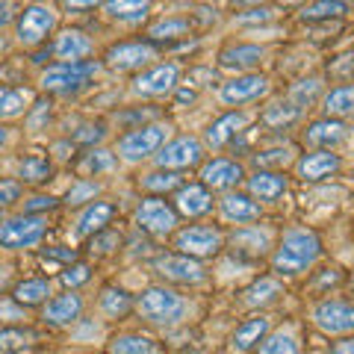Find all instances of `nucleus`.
Wrapping results in <instances>:
<instances>
[{
	"label": "nucleus",
	"instance_id": "7ed1b4c3",
	"mask_svg": "<svg viewBox=\"0 0 354 354\" xmlns=\"http://www.w3.org/2000/svg\"><path fill=\"white\" fill-rule=\"evenodd\" d=\"M169 136H171V124H165V121H151V124L130 127L115 142V157L124 162H142L148 157H157L160 148L169 142Z\"/></svg>",
	"mask_w": 354,
	"mask_h": 354
},
{
	"label": "nucleus",
	"instance_id": "f257e3e1",
	"mask_svg": "<svg viewBox=\"0 0 354 354\" xmlns=\"http://www.w3.org/2000/svg\"><path fill=\"white\" fill-rule=\"evenodd\" d=\"M322 239L310 227H286L281 234V242L272 251V272L278 278H295L322 257Z\"/></svg>",
	"mask_w": 354,
	"mask_h": 354
},
{
	"label": "nucleus",
	"instance_id": "c03bdc74",
	"mask_svg": "<svg viewBox=\"0 0 354 354\" xmlns=\"http://www.w3.org/2000/svg\"><path fill=\"white\" fill-rule=\"evenodd\" d=\"M348 3H339V0H322V3H310L301 9V21H325V18H339L348 12Z\"/></svg>",
	"mask_w": 354,
	"mask_h": 354
},
{
	"label": "nucleus",
	"instance_id": "393cba45",
	"mask_svg": "<svg viewBox=\"0 0 354 354\" xmlns=\"http://www.w3.org/2000/svg\"><path fill=\"white\" fill-rule=\"evenodd\" d=\"M266 57V48L260 44H248V41H239V44H230L218 53V65L221 68H234L242 74H251V68H257Z\"/></svg>",
	"mask_w": 354,
	"mask_h": 354
},
{
	"label": "nucleus",
	"instance_id": "e433bc0d",
	"mask_svg": "<svg viewBox=\"0 0 354 354\" xmlns=\"http://www.w3.org/2000/svg\"><path fill=\"white\" fill-rule=\"evenodd\" d=\"M30 101H32L30 88L0 86V118H18L21 113L30 109Z\"/></svg>",
	"mask_w": 354,
	"mask_h": 354
},
{
	"label": "nucleus",
	"instance_id": "1a4fd4ad",
	"mask_svg": "<svg viewBox=\"0 0 354 354\" xmlns=\"http://www.w3.org/2000/svg\"><path fill=\"white\" fill-rule=\"evenodd\" d=\"M57 30V12L53 6L44 3H30L21 9L18 24H15V39L24 48H39V44L48 41V36Z\"/></svg>",
	"mask_w": 354,
	"mask_h": 354
},
{
	"label": "nucleus",
	"instance_id": "052dcab7",
	"mask_svg": "<svg viewBox=\"0 0 354 354\" xmlns=\"http://www.w3.org/2000/svg\"><path fill=\"white\" fill-rule=\"evenodd\" d=\"M0 221H3V216H0Z\"/></svg>",
	"mask_w": 354,
	"mask_h": 354
},
{
	"label": "nucleus",
	"instance_id": "7c9ffc66",
	"mask_svg": "<svg viewBox=\"0 0 354 354\" xmlns=\"http://www.w3.org/2000/svg\"><path fill=\"white\" fill-rule=\"evenodd\" d=\"M283 295V286L272 278V274H263L260 281H254L245 292H242V304L245 307H266L272 301H278Z\"/></svg>",
	"mask_w": 354,
	"mask_h": 354
},
{
	"label": "nucleus",
	"instance_id": "423d86ee",
	"mask_svg": "<svg viewBox=\"0 0 354 354\" xmlns=\"http://www.w3.org/2000/svg\"><path fill=\"white\" fill-rule=\"evenodd\" d=\"M225 234L213 225H186L177 227L171 236V248L174 254H183V257L192 260H204V257H216V254L225 248Z\"/></svg>",
	"mask_w": 354,
	"mask_h": 354
},
{
	"label": "nucleus",
	"instance_id": "4d7b16f0",
	"mask_svg": "<svg viewBox=\"0 0 354 354\" xmlns=\"http://www.w3.org/2000/svg\"><path fill=\"white\" fill-rule=\"evenodd\" d=\"M12 18H15V6L12 3H0V30H3Z\"/></svg>",
	"mask_w": 354,
	"mask_h": 354
},
{
	"label": "nucleus",
	"instance_id": "58836bf2",
	"mask_svg": "<svg viewBox=\"0 0 354 354\" xmlns=\"http://www.w3.org/2000/svg\"><path fill=\"white\" fill-rule=\"evenodd\" d=\"M39 339V334L32 328H21V325H9L0 328V354H15L30 348Z\"/></svg>",
	"mask_w": 354,
	"mask_h": 354
},
{
	"label": "nucleus",
	"instance_id": "4c0bfd02",
	"mask_svg": "<svg viewBox=\"0 0 354 354\" xmlns=\"http://www.w3.org/2000/svg\"><path fill=\"white\" fill-rule=\"evenodd\" d=\"M139 186L145 192H151V195H165V192H177L183 186V177H180V171H165V169H157V171H151V174H145V177H139Z\"/></svg>",
	"mask_w": 354,
	"mask_h": 354
},
{
	"label": "nucleus",
	"instance_id": "5701e85b",
	"mask_svg": "<svg viewBox=\"0 0 354 354\" xmlns=\"http://www.w3.org/2000/svg\"><path fill=\"white\" fill-rule=\"evenodd\" d=\"M118 207L113 201H92L80 216H77V225H74V234L80 239H88L95 234H101V230L109 227V221L115 218Z\"/></svg>",
	"mask_w": 354,
	"mask_h": 354
},
{
	"label": "nucleus",
	"instance_id": "4468645a",
	"mask_svg": "<svg viewBox=\"0 0 354 354\" xmlns=\"http://www.w3.org/2000/svg\"><path fill=\"white\" fill-rule=\"evenodd\" d=\"M269 77L266 74H257V71H251V74H236V77H230L227 83H221V104H227V106H242V104H254V101H260V97L269 95Z\"/></svg>",
	"mask_w": 354,
	"mask_h": 354
},
{
	"label": "nucleus",
	"instance_id": "ddd939ff",
	"mask_svg": "<svg viewBox=\"0 0 354 354\" xmlns=\"http://www.w3.org/2000/svg\"><path fill=\"white\" fill-rule=\"evenodd\" d=\"M177 80H180V65L177 62H153L133 77V92L142 97H165L177 88Z\"/></svg>",
	"mask_w": 354,
	"mask_h": 354
},
{
	"label": "nucleus",
	"instance_id": "473e14b6",
	"mask_svg": "<svg viewBox=\"0 0 354 354\" xmlns=\"http://www.w3.org/2000/svg\"><path fill=\"white\" fill-rule=\"evenodd\" d=\"M109 354H160V346L153 337H145V334H118L109 339Z\"/></svg>",
	"mask_w": 354,
	"mask_h": 354
},
{
	"label": "nucleus",
	"instance_id": "a19ab883",
	"mask_svg": "<svg viewBox=\"0 0 354 354\" xmlns=\"http://www.w3.org/2000/svg\"><path fill=\"white\" fill-rule=\"evenodd\" d=\"M298 118H301V109L292 106L290 101H281V104H272V106L263 113V124H266V127L281 130V127H290V124H295Z\"/></svg>",
	"mask_w": 354,
	"mask_h": 354
},
{
	"label": "nucleus",
	"instance_id": "6ab92c4d",
	"mask_svg": "<svg viewBox=\"0 0 354 354\" xmlns=\"http://www.w3.org/2000/svg\"><path fill=\"white\" fill-rule=\"evenodd\" d=\"M48 50L59 62H86V57H92L95 53V44L83 30H71L68 27V30L57 32V39H53V44Z\"/></svg>",
	"mask_w": 354,
	"mask_h": 354
},
{
	"label": "nucleus",
	"instance_id": "c85d7f7f",
	"mask_svg": "<svg viewBox=\"0 0 354 354\" xmlns=\"http://www.w3.org/2000/svg\"><path fill=\"white\" fill-rule=\"evenodd\" d=\"M192 32V21L183 18V15H169V18H160L148 27V41L151 44H160V41H174V39H186Z\"/></svg>",
	"mask_w": 354,
	"mask_h": 354
},
{
	"label": "nucleus",
	"instance_id": "09e8293b",
	"mask_svg": "<svg viewBox=\"0 0 354 354\" xmlns=\"http://www.w3.org/2000/svg\"><path fill=\"white\" fill-rule=\"evenodd\" d=\"M274 18V9L272 6H254V9H245V12H236L234 15V24H266V21Z\"/></svg>",
	"mask_w": 354,
	"mask_h": 354
},
{
	"label": "nucleus",
	"instance_id": "8fccbe9b",
	"mask_svg": "<svg viewBox=\"0 0 354 354\" xmlns=\"http://www.w3.org/2000/svg\"><path fill=\"white\" fill-rule=\"evenodd\" d=\"M106 139V127L104 124H83L80 130L74 133L77 145H97V142Z\"/></svg>",
	"mask_w": 354,
	"mask_h": 354
},
{
	"label": "nucleus",
	"instance_id": "4be33fe9",
	"mask_svg": "<svg viewBox=\"0 0 354 354\" xmlns=\"http://www.w3.org/2000/svg\"><path fill=\"white\" fill-rule=\"evenodd\" d=\"M245 189L254 201L272 204L290 189V177L283 171H254L251 177H245Z\"/></svg>",
	"mask_w": 354,
	"mask_h": 354
},
{
	"label": "nucleus",
	"instance_id": "ea45409f",
	"mask_svg": "<svg viewBox=\"0 0 354 354\" xmlns=\"http://www.w3.org/2000/svg\"><path fill=\"white\" fill-rule=\"evenodd\" d=\"M115 162H118V157H115L113 151H106V148H88V151L83 153V160H80V169H83L86 174H92V180H95L97 174L113 171Z\"/></svg>",
	"mask_w": 354,
	"mask_h": 354
},
{
	"label": "nucleus",
	"instance_id": "c9c22d12",
	"mask_svg": "<svg viewBox=\"0 0 354 354\" xmlns=\"http://www.w3.org/2000/svg\"><path fill=\"white\" fill-rule=\"evenodd\" d=\"M254 354H301V342H298L295 330H272L263 337Z\"/></svg>",
	"mask_w": 354,
	"mask_h": 354
},
{
	"label": "nucleus",
	"instance_id": "603ef678",
	"mask_svg": "<svg viewBox=\"0 0 354 354\" xmlns=\"http://www.w3.org/2000/svg\"><path fill=\"white\" fill-rule=\"evenodd\" d=\"M21 192H24V186L18 180H0V207H9L21 201Z\"/></svg>",
	"mask_w": 354,
	"mask_h": 354
},
{
	"label": "nucleus",
	"instance_id": "f3484780",
	"mask_svg": "<svg viewBox=\"0 0 354 354\" xmlns=\"http://www.w3.org/2000/svg\"><path fill=\"white\" fill-rule=\"evenodd\" d=\"M80 316H83V295L74 292V290L62 292V295H53L41 310L44 325H50V328H68Z\"/></svg>",
	"mask_w": 354,
	"mask_h": 354
},
{
	"label": "nucleus",
	"instance_id": "0eeeda50",
	"mask_svg": "<svg viewBox=\"0 0 354 354\" xmlns=\"http://www.w3.org/2000/svg\"><path fill=\"white\" fill-rule=\"evenodd\" d=\"M48 234V221L44 216H12V218H3L0 221V245L3 248H12V251H27V248H36L39 242Z\"/></svg>",
	"mask_w": 354,
	"mask_h": 354
},
{
	"label": "nucleus",
	"instance_id": "a878e982",
	"mask_svg": "<svg viewBox=\"0 0 354 354\" xmlns=\"http://www.w3.org/2000/svg\"><path fill=\"white\" fill-rule=\"evenodd\" d=\"M230 245H234V251L239 254H248V257H263V254H269L272 245V234L260 225H245L230 234Z\"/></svg>",
	"mask_w": 354,
	"mask_h": 354
},
{
	"label": "nucleus",
	"instance_id": "9b49d317",
	"mask_svg": "<svg viewBox=\"0 0 354 354\" xmlns=\"http://www.w3.org/2000/svg\"><path fill=\"white\" fill-rule=\"evenodd\" d=\"M157 169L165 171H183V169H195V165L204 162V142L198 136H177L169 139L160 148L157 157Z\"/></svg>",
	"mask_w": 354,
	"mask_h": 354
},
{
	"label": "nucleus",
	"instance_id": "b1692460",
	"mask_svg": "<svg viewBox=\"0 0 354 354\" xmlns=\"http://www.w3.org/2000/svg\"><path fill=\"white\" fill-rule=\"evenodd\" d=\"M245 124H248V115H245V113H239V109H230V113L218 115L213 124L207 127V145H209V148H216V151L227 148L230 142H234L239 133L245 130Z\"/></svg>",
	"mask_w": 354,
	"mask_h": 354
},
{
	"label": "nucleus",
	"instance_id": "37998d69",
	"mask_svg": "<svg viewBox=\"0 0 354 354\" xmlns=\"http://www.w3.org/2000/svg\"><path fill=\"white\" fill-rule=\"evenodd\" d=\"M101 195V183L97 180H92V177H80L71 189H68V195H65V204L68 207H80V204H92L95 198Z\"/></svg>",
	"mask_w": 354,
	"mask_h": 354
},
{
	"label": "nucleus",
	"instance_id": "5fc2aeb1",
	"mask_svg": "<svg viewBox=\"0 0 354 354\" xmlns=\"http://www.w3.org/2000/svg\"><path fill=\"white\" fill-rule=\"evenodd\" d=\"M77 254L71 248H62V245H53V248H44V260H65V263H74Z\"/></svg>",
	"mask_w": 354,
	"mask_h": 354
},
{
	"label": "nucleus",
	"instance_id": "6e6d98bb",
	"mask_svg": "<svg viewBox=\"0 0 354 354\" xmlns=\"http://www.w3.org/2000/svg\"><path fill=\"white\" fill-rule=\"evenodd\" d=\"M328 354H354V337H342V339H337L334 346H330Z\"/></svg>",
	"mask_w": 354,
	"mask_h": 354
},
{
	"label": "nucleus",
	"instance_id": "39448f33",
	"mask_svg": "<svg viewBox=\"0 0 354 354\" xmlns=\"http://www.w3.org/2000/svg\"><path fill=\"white\" fill-rule=\"evenodd\" d=\"M133 221L148 236H174L177 225H180V216H177L171 201H165L160 195H145V198H139L136 209H133Z\"/></svg>",
	"mask_w": 354,
	"mask_h": 354
},
{
	"label": "nucleus",
	"instance_id": "de8ad7c7",
	"mask_svg": "<svg viewBox=\"0 0 354 354\" xmlns=\"http://www.w3.org/2000/svg\"><path fill=\"white\" fill-rule=\"evenodd\" d=\"M59 281L68 286V290L77 292V286H83V283L92 281V266H88V263H68L59 272Z\"/></svg>",
	"mask_w": 354,
	"mask_h": 354
},
{
	"label": "nucleus",
	"instance_id": "c756f323",
	"mask_svg": "<svg viewBox=\"0 0 354 354\" xmlns=\"http://www.w3.org/2000/svg\"><path fill=\"white\" fill-rule=\"evenodd\" d=\"M12 301L21 307H39V304H48L50 301V278H27L15 283L12 290Z\"/></svg>",
	"mask_w": 354,
	"mask_h": 354
},
{
	"label": "nucleus",
	"instance_id": "2f4dec72",
	"mask_svg": "<svg viewBox=\"0 0 354 354\" xmlns=\"http://www.w3.org/2000/svg\"><path fill=\"white\" fill-rule=\"evenodd\" d=\"M97 307H101V313L109 316V319H121L127 316L133 310V295L127 290H121V286H104L101 295H97Z\"/></svg>",
	"mask_w": 354,
	"mask_h": 354
},
{
	"label": "nucleus",
	"instance_id": "f8f14e48",
	"mask_svg": "<svg viewBox=\"0 0 354 354\" xmlns=\"http://www.w3.org/2000/svg\"><path fill=\"white\" fill-rule=\"evenodd\" d=\"M151 269L169 283H180V286H198L207 281V269L201 260L183 257V254H160L151 260Z\"/></svg>",
	"mask_w": 354,
	"mask_h": 354
},
{
	"label": "nucleus",
	"instance_id": "412c9836",
	"mask_svg": "<svg viewBox=\"0 0 354 354\" xmlns=\"http://www.w3.org/2000/svg\"><path fill=\"white\" fill-rule=\"evenodd\" d=\"M346 139H348V127L346 121H337V118H319L304 130V142L313 145V151H334Z\"/></svg>",
	"mask_w": 354,
	"mask_h": 354
},
{
	"label": "nucleus",
	"instance_id": "a18cd8bd",
	"mask_svg": "<svg viewBox=\"0 0 354 354\" xmlns=\"http://www.w3.org/2000/svg\"><path fill=\"white\" fill-rule=\"evenodd\" d=\"M319 92H322V80H319V77H310V80H301V83H295L290 88V104L304 109L310 104H316Z\"/></svg>",
	"mask_w": 354,
	"mask_h": 354
},
{
	"label": "nucleus",
	"instance_id": "aec40b11",
	"mask_svg": "<svg viewBox=\"0 0 354 354\" xmlns=\"http://www.w3.org/2000/svg\"><path fill=\"white\" fill-rule=\"evenodd\" d=\"M218 213L225 221H230V225H245V221H260L263 216V207L254 201V198L248 192H225L218 201Z\"/></svg>",
	"mask_w": 354,
	"mask_h": 354
},
{
	"label": "nucleus",
	"instance_id": "79ce46f5",
	"mask_svg": "<svg viewBox=\"0 0 354 354\" xmlns=\"http://www.w3.org/2000/svg\"><path fill=\"white\" fill-rule=\"evenodd\" d=\"M121 242H124V236H121L118 230L106 227V230H101V234L88 236L86 248H88V254H92V257H109V254H115V251L121 248Z\"/></svg>",
	"mask_w": 354,
	"mask_h": 354
},
{
	"label": "nucleus",
	"instance_id": "9d476101",
	"mask_svg": "<svg viewBox=\"0 0 354 354\" xmlns=\"http://www.w3.org/2000/svg\"><path fill=\"white\" fill-rule=\"evenodd\" d=\"M310 319L328 337H348L354 334V301H346V298H322L313 307Z\"/></svg>",
	"mask_w": 354,
	"mask_h": 354
},
{
	"label": "nucleus",
	"instance_id": "49530a36",
	"mask_svg": "<svg viewBox=\"0 0 354 354\" xmlns=\"http://www.w3.org/2000/svg\"><path fill=\"white\" fill-rule=\"evenodd\" d=\"M254 162L260 165V171H278L283 165L292 162V151L290 148H272V151H257Z\"/></svg>",
	"mask_w": 354,
	"mask_h": 354
},
{
	"label": "nucleus",
	"instance_id": "20e7f679",
	"mask_svg": "<svg viewBox=\"0 0 354 354\" xmlns=\"http://www.w3.org/2000/svg\"><path fill=\"white\" fill-rule=\"evenodd\" d=\"M104 62L86 59V62H53L50 68H44L41 74V88L53 95H71L80 92L83 86H88V80H95L101 74Z\"/></svg>",
	"mask_w": 354,
	"mask_h": 354
},
{
	"label": "nucleus",
	"instance_id": "864d4df0",
	"mask_svg": "<svg viewBox=\"0 0 354 354\" xmlns=\"http://www.w3.org/2000/svg\"><path fill=\"white\" fill-rule=\"evenodd\" d=\"M57 204H59V198H53V195H36L24 204V213L27 216H41V209H53Z\"/></svg>",
	"mask_w": 354,
	"mask_h": 354
},
{
	"label": "nucleus",
	"instance_id": "72a5a7b5",
	"mask_svg": "<svg viewBox=\"0 0 354 354\" xmlns=\"http://www.w3.org/2000/svg\"><path fill=\"white\" fill-rule=\"evenodd\" d=\"M104 15L118 21V24H142L148 15H151V3H139V0H113V3H104Z\"/></svg>",
	"mask_w": 354,
	"mask_h": 354
},
{
	"label": "nucleus",
	"instance_id": "dca6fc26",
	"mask_svg": "<svg viewBox=\"0 0 354 354\" xmlns=\"http://www.w3.org/2000/svg\"><path fill=\"white\" fill-rule=\"evenodd\" d=\"M213 207H216V198L201 183H183L180 189L174 192V209H177V216L201 218V216L213 213Z\"/></svg>",
	"mask_w": 354,
	"mask_h": 354
},
{
	"label": "nucleus",
	"instance_id": "f704fd0d",
	"mask_svg": "<svg viewBox=\"0 0 354 354\" xmlns=\"http://www.w3.org/2000/svg\"><path fill=\"white\" fill-rule=\"evenodd\" d=\"M53 177V162L48 157H39V153H32V157H24L18 162V183L24 186H39V183H48Z\"/></svg>",
	"mask_w": 354,
	"mask_h": 354
},
{
	"label": "nucleus",
	"instance_id": "3c124183",
	"mask_svg": "<svg viewBox=\"0 0 354 354\" xmlns=\"http://www.w3.org/2000/svg\"><path fill=\"white\" fill-rule=\"evenodd\" d=\"M48 118H50V101H48V104L39 101V104H32V106H30L27 127H30V130H41V124H48Z\"/></svg>",
	"mask_w": 354,
	"mask_h": 354
},
{
	"label": "nucleus",
	"instance_id": "f03ea898",
	"mask_svg": "<svg viewBox=\"0 0 354 354\" xmlns=\"http://www.w3.org/2000/svg\"><path fill=\"white\" fill-rule=\"evenodd\" d=\"M133 310L139 313L142 322H148L153 328H174V325L186 322L189 301L177 290H171V286L157 283V286H148V290L139 292V298L133 301Z\"/></svg>",
	"mask_w": 354,
	"mask_h": 354
},
{
	"label": "nucleus",
	"instance_id": "6e6552de",
	"mask_svg": "<svg viewBox=\"0 0 354 354\" xmlns=\"http://www.w3.org/2000/svg\"><path fill=\"white\" fill-rule=\"evenodd\" d=\"M157 53V44H151L148 39H127L106 48L104 65L113 71H145L148 65H153Z\"/></svg>",
	"mask_w": 354,
	"mask_h": 354
},
{
	"label": "nucleus",
	"instance_id": "bb28decb",
	"mask_svg": "<svg viewBox=\"0 0 354 354\" xmlns=\"http://www.w3.org/2000/svg\"><path fill=\"white\" fill-rule=\"evenodd\" d=\"M269 328H272V322L266 316H254V319H248V322H242L236 330H234V337H230V348L234 351H254L263 342V337L269 334Z\"/></svg>",
	"mask_w": 354,
	"mask_h": 354
},
{
	"label": "nucleus",
	"instance_id": "bf43d9fd",
	"mask_svg": "<svg viewBox=\"0 0 354 354\" xmlns=\"http://www.w3.org/2000/svg\"><path fill=\"white\" fill-rule=\"evenodd\" d=\"M6 139H9V130H6L3 124H0V145H6Z\"/></svg>",
	"mask_w": 354,
	"mask_h": 354
},
{
	"label": "nucleus",
	"instance_id": "a211bd4d",
	"mask_svg": "<svg viewBox=\"0 0 354 354\" xmlns=\"http://www.w3.org/2000/svg\"><path fill=\"white\" fill-rule=\"evenodd\" d=\"M339 165H342V160L334 151H310L295 160V174L301 177L304 183H319V180H325V177H334L339 171Z\"/></svg>",
	"mask_w": 354,
	"mask_h": 354
},
{
	"label": "nucleus",
	"instance_id": "cd10ccee",
	"mask_svg": "<svg viewBox=\"0 0 354 354\" xmlns=\"http://www.w3.org/2000/svg\"><path fill=\"white\" fill-rule=\"evenodd\" d=\"M322 118H337L342 121L354 113V83H339L330 92L322 95Z\"/></svg>",
	"mask_w": 354,
	"mask_h": 354
},
{
	"label": "nucleus",
	"instance_id": "2eb2a0df",
	"mask_svg": "<svg viewBox=\"0 0 354 354\" xmlns=\"http://www.w3.org/2000/svg\"><path fill=\"white\" fill-rule=\"evenodd\" d=\"M201 186H207L209 192L213 189H225V192H234V186H239L245 180V169L242 162L230 160V157H216L201 165Z\"/></svg>",
	"mask_w": 354,
	"mask_h": 354
},
{
	"label": "nucleus",
	"instance_id": "13d9d810",
	"mask_svg": "<svg viewBox=\"0 0 354 354\" xmlns=\"http://www.w3.org/2000/svg\"><path fill=\"white\" fill-rule=\"evenodd\" d=\"M53 151H57L59 160H71V157H74V145H71V148H68V145H57Z\"/></svg>",
	"mask_w": 354,
	"mask_h": 354
}]
</instances>
